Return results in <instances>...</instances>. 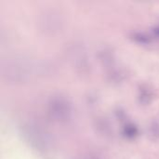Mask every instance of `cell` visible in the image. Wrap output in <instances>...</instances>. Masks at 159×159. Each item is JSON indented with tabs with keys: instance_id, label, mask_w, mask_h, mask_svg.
Segmentation results:
<instances>
[{
	"instance_id": "1",
	"label": "cell",
	"mask_w": 159,
	"mask_h": 159,
	"mask_svg": "<svg viewBox=\"0 0 159 159\" xmlns=\"http://www.w3.org/2000/svg\"><path fill=\"white\" fill-rule=\"evenodd\" d=\"M134 39L137 40L140 43H147L149 41V38L143 33H137L134 34Z\"/></svg>"
},
{
	"instance_id": "2",
	"label": "cell",
	"mask_w": 159,
	"mask_h": 159,
	"mask_svg": "<svg viewBox=\"0 0 159 159\" xmlns=\"http://www.w3.org/2000/svg\"><path fill=\"white\" fill-rule=\"evenodd\" d=\"M137 133V129L133 126H128L125 128V134L129 137H133Z\"/></svg>"
},
{
	"instance_id": "3",
	"label": "cell",
	"mask_w": 159,
	"mask_h": 159,
	"mask_svg": "<svg viewBox=\"0 0 159 159\" xmlns=\"http://www.w3.org/2000/svg\"><path fill=\"white\" fill-rule=\"evenodd\" d=\"M154 33L157 35V36H159V26H157L156 28H155V30H154Z\"/></svg>"
}]
</instances>
